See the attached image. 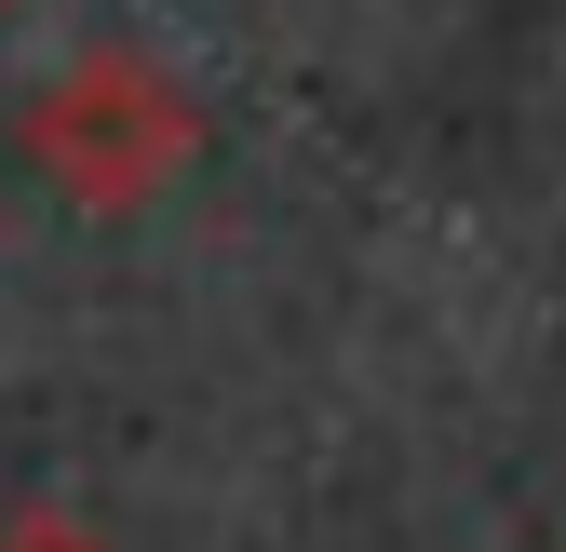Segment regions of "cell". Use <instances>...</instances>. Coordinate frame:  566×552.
I'll use <instances>...</instances> for the list:
<instances>
[{"mask_svg": "<svg viewBox=\"0 0 566 552\" xmlns=\"http://www.w3.org/2000/svg\"><path fill=\"white\" fill-rule=\"evenodd\" d=\"M202 149V108L163 82V67L149 54H82V67H67V82L28 108V162L67 189V202H95V216H122V202H149L176 162Z\"/></svg>", "mask_w": 566, "mask_h": 552, "instance_id": "cell-1", "label": "cell"}, {"mask_svg": "<svg viewBox=\"0 0 566 552\" xmlns=\"http://www.w3.org/2000/svg\"><path fill=\"white\" fill-rule=\"evenodd\" d=\"M0 552H108V539L67 526V512H28V526H0Z\"/></svg>", "mask_w": 566, "mask_h": 552, "instance_id": "cell-2", "label": "cell"}]
</instances>
